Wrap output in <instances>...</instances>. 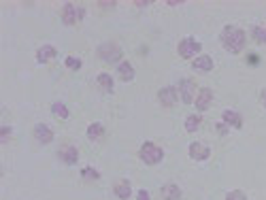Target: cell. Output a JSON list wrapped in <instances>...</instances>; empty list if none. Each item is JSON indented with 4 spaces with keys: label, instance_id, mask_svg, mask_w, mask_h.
<instances>
[{
    "label": "cell",
    "instance_id": "6da1fadb",
    "mask_svg": "<svg viewBox=\"0 0 266 200\" xmlns=\"http://www.w3.org/2000/svg\"><path fill=\"white\" fill-rule=\"evenodd\" d=\"M219 43L228 54L239 56L245 51V45H247V34H245V30L239 26H232V24L224 26L221 34H219Z\"/></svg>",
    "mask_w": 266,
    "mask_h": 200
},
{
    "label": "cell",
    "instance_id": "7a4b0ae2",
    "mask_svg": "<svg viewBox=\"0 0 266 200\" xmlns=\"http://www.w3.org/2000/svg\"><path fill=\"white\" fill-rule=\"evenodd\" d=\"M96 56H98V60L105 62V64H115V66H119L121 62H124V49H121V47L115 43V41H107V43L98 45Z\"/></svg>",
    "mask_w": 266,
    "mask_h": 200
},
{
    "label": "cell",
    "instance_id": "3957f363",
    "mask_svg": "<svg viewBox=\"0 0 266 200\" xmlns=\"http://www.w3.org/2000/svg\"><path fill=\"white\" fill-rule=\"evenodd\" d=\"M139 157L147 166H158L162 160H164V149H162L160 145H156L153 141H145L139 149Z\"/></svg>",
    "mask_w": 266,
    "mask_h": 200
},
{
    "label": "cell",
    "instance_id": "277c9868",
    "mask_svg": "<svg viewBox=\"0 0 266 200\" xmlns=\"http://www.w3.org/2000/svg\"><path fill=\"white\" fill-rule=\"evenodd\" d=\"M85 7L81 5H75V3H66L62 7V11H60V17H62V24L64 26H77L81 19L85 17Z\"/></svg>",
    "mask_w": 266,
    "mask_h": 200
},
{
    "label": "cell",
    "instance_id": "5b68a950",
    "mask_svg": "<svg viewBox=\"0 0 266 200\" xmlns=\"http://www.w3.org/2000/svg\"><path fill=\"white\" fill-rule=\"evenodd\" d=\"M200 51H202L200 41L192 38V36L181 38V41H179V45H177V54H179L183 60H194V58H198V56H200Z\"/></svg>",
    "mask_w": 266,
    "mask_h": 200
},
{
    "label": "cell",
    "instance_id": "8992f818",
    "mask_svg": "<svg viewBox=\"0 0 266 200\" xmlns=\"http://www.w3.org/2000/svg\"><path fill=\"white\" fill-rule=\"evenodd\" d=\"M179 100L181 102H186V104H194V100H196V94H198V86H196V81L186 77V79H181L179 81Z\"/></svg>",
    "mask_w": 266,
    "mask_h": 200
},
{
    "label": "cell",
    "instance_id": "52a82bcc",
    "mask_svg": "<svg viewBox=\"0 0 266 200\" xmlns=\"http://www.w3.org/2000/svg\"><path fill=\"white\" fill-rule=\"evenodd\" d=\"M158 102H160L164 109H172V107H175V104L179 102V90L172 88V86H166V88L158 90Z\"/></svg>",
    "mask_w": 266,
    "mask_h": 200
},
{
    "label": "cell",
    "instance_id": "ba28073f",
    "mask_svg": "<svg viewBox=\"0 0 266 200\" xmlns=\"http://www.w3.org/2000/svg\"><path fill=\"white\" fill-rule=\"evenodd\" d=\"M213 104V90L211 88H200L196 94V100H194V107H196L198 113L209 111Z\"/></svg>",
    "mask_w": 266,
    "mask_h": 200
},
{
    "label": "cell",
    "instance_id": "9c48e42d",
    "mask_svg": "<svg viewBox=\"0 0 266 200\" xmlns=\"http://www.w3.org/2000/svg\"><path fill=\"white\" fill-rule=\"evenodd\" d=\"M188 153H190L192 160H196V162H204V160H209L211 149H209V147L204 145V143L194 141V143H190V147H188Z\"/></svg>",
    "mask_w": 266,
    "mask_h": 200
},
{
    "label": "cell",
    "instance_id": "30bf717a",
    "mask_svg": "<svg viewBox=\"0 0 266 200\" xmlns=\"http://www.w3.org/2000/svg\"><path fill=\"white\" fill-rule=\"evenodd\" d=\"M58 160L62 162V164H66V166H73L79 160V149H77V147H73V145L60 147V149H58Z\"/></svg>",
    "mask_w": 266,
    "mask_h": 200
},
{
    "label": "cell",
    "instance_id": "8fae6325",
    "mask_svg": "<svg viewBox=\"0 0 266 200\" xmlns=\"http://www.w3.org/2000/svg\"><path fill=\"white\" fill-rule=\"evenodd\" d=\"M32 136H34V141H36V143H40V145H49L51 141H54V130H51L47 124H36L34 128H32Z\"/></svg>",
    "mask_w": 266,
    "mask_h": 200
},
{
    "label": "cell",
    "instance_id": "7c38bea8",
    "mask_svg": "<svg viewBox=\"0 0 266 200\" xmlns=\"http://www.w3.org/2000/svg\"><path fill=\"white\" fill-rule=\"evenodd\" d=\"M221 122L226 124V126H230V128H237V130H241V128H243V115H241L239 111L226 109V111L221 113Z\"/></svg>",
    "mask_w": 266,
    "mask_h": 200
},
{
    "label": "cell",
    "instance_id": "4fadbf2b",
    "mask_svg": "<svg viewBox=\"0 0 266 200\" xmlns=\"http://www.w3.org/2000/svg\"><path fill=\"white\" fill-rule=\"evenodd\" d=\"M192 68L196 72H211L213 70V58L207 54H200L198 58L192 60Z\"/></svg>",
    "mask_w": 266,
    "mask_h": 200
},
{
    "label": "cell",
    "instance_id": "5bb4252c",
    "mask_svg": "<svg viewBox=\"0 0 266 200\" xmlns=\"http://www.w3.org/2000/svg\"><path fill=\"white\" fill-rule=\"evenodd\" d=\"M113 194L119 198V200H128L132 196V185L128 179H119V181L113 183Z\"/></svg>",
    "mask_w": 266,
    "mask_h": 200
},
{
    "label": "cell",
    "instance_id": "9a60e30c",
    "mask_svg": "<svg viewBox=\"0 0 266 200\" xmlns=\"http://www.w3.org/2000/svg\"><path fill=\"white\" fill-rule=\"evenodd\" d=\"M56 56H58V49L54 45H43V47H38V51H36V62H38V64H49Z\"/></svg>",
    "mask_w": 266,
    "mask_h": 200
},
{
    "label": "cell",
    "instance_id": "2e32d148",
    "mask_svg": "<svg viewBox=\"0 0 266 200\" xmlns=\"http://www.w3.org/2000/svg\"><path fill=\"white\" fill-rule=\"evenodd\" d=\"M135 75H137V70H135V66H132L128 60H124V62H121V64L117 66V77H119V81L130 83L132 79H135Z\"/></svg>",
    "mask_w": 266,
    "mask_h": 200
},
{
    "label": "cell",
    "instance_id": "e0dca14e",
    "mask_svg": "<svg viewBox=\"0 0 266 200\" xmlns=\"http://www.w3.org/2000/svg\"><path fill=\"white\" fill-rule=\"evenodd\" d=\"M162 200H181V187L177 183H166L160 189Z\"/></svg>",
    "mask_w": 266,
    "mask_h": 200
},
{
    "label": "cell",
    "instance_id": "ac0fdd59",
    "mask_svg": "<svg viewBox=\"0 0 266 200\" xmlns=\"http://www.w3.org/2000/svg\"><path fill=\"white\" fill-rule=\"evenodd\" d=\"M105 134H107V128L100 122H94V124L87 126V139L90 141H102L105 139Z\"/></svg>",
    "mask_w": 266,
    "mask_h": 200
},
{
    "label": "cell",
    "instance_id": "d6986e66",
    "mask_svg": "<svg viewBox=\"0 0 266 200\" xmlns=\"http://www.w3.org/2000/svg\"><path fill=\"white\" fill-rule=\"evenodd\" d=\"M96 83H98L100 92H107V94H111V92L115 90V81H113V77H111L109 72H100V75L96 77Z\"/></svg>",
    "mask_w": 266,
    "mask_h": 200
},
{
    "label": "cell",
    "instance_id": "ffe728a7",
    "mask_svg": "<svg viewBox=\"0 0 266 200\" xmlns=\"http://www.w3.org/2000/svg\"><path fill=\"white\" fill-rule=\"evenodd\" d=\"M251 38L255 45H266V28L264 26H253L251 28Z\"/></svg>",
    "mask_w": 266,
    "mask_h": 200
},
{
    "label": "cell",
    "instance_id": "44dd1931",
    "mask_svg": "<svg viewBox=\"0 0 266 200\" xmlns=\"http://www.w3.org/2000/svg\"><path fill=\"white\" fill-rule=\"evenodd\" d=\"M96 9L100 11V15H109L117 9V3L115 0H100V3H96Z\"/></svg>",
    "mask_w": 266,
    "mask_h": 200
},
{
    "label": "cell",
    "instance_id": "7402d4cb",
    "mask_svg": "<svg viewBox=\"0 0 266 200\" xmlns=\"http://www.w3.org/2000/svg\"><path fill=\"white\" fill-rule=\"evenodd\" d=\"M200 124H202V117L198 113H194V115H188L186 117V130L188 132H196L200 128Z\"/></svg>",
    "mask_w": 266,
    "mask_h": 200
},
{
    "label": "cell",
    "instance_id": "603a6c76",
    "mask_svg": "<svg viewBox=\"0 0 266 200\" xmlns=\"http://www.w3.org/2000/svg\"><path fill=\"white\" fill-rule=\"evenodd\" d=\"M81 177H83L87 183H96L100 179V173L96 171L94 166H85V168H81Z\"/></svg>",
    "mask_w": 266,
    "mask_h": 200
},
{
    "label": "cell",
    "instance_id": "cb8c5ba5",
    "mask_svg": "<svg viewBox=\"0 0 266 200\" xmlns=\"http://www.w3.org/2000/svg\"><path fill=\"white\" fill-rule=\"evenodd\" d=\"M51 113H54L56 117H60V119H66L70 115V111H68V107L64 102H54V104H51Z\"/></svg>",
    "mask_w": 266,
    "mask_h": 200
},
{
    "label": "cell",
    "instance_id": "d4e9b609",
    "mask_svg": "<svg viewBox=\"0 0 266 200\" xmlns=\"http://www.w3.org/2000/svg\"><path fill=\"white\" fill-rule=\"evenodd\" d=\"M81 64H83V62H81V58H77V56H68V58L64 60V66H66L68 70H79Z\"/></svg>",
    "mask_w": 266,
    "mask_h": 200
},
{
    "label": "cell",
    "instance_id": "484cf974",
    "mask_svg": "<svg viewBox=\"0 0 266 200\" xmlns=\"http://www.w3.org/2000/svg\"><path fill=\"white\" fill-rule=\"evenodd\" d=\"M226 200H247V194L243 189H232V192L226 194Z\"/></svg>",
    "mask_w": 266,
    "mask_h": 200
},
{
    "label": "cell",
    "instance_id": "4316f807",
    "mask_svg": "<svg viewBox=\"0 0 266 200\" xmlns=\"http://www.w3.org/2000/svg\"><path fill=\"white\" fill-rule=\"evenodd\" d=\"M9 136H11V126H0V139H3V141H7L9 139Z\"/></svg>",
    "mask_w": 266,
    "mask_h": 200
},
{
    "label": "cell",
    "instance_id": "83f0119b",
    "mask_svg": "<svg viewBox=\"0 0 266 200\" xmlns=\"http://www.w3.org/2000/svg\"><path fill=\"white\" fill-rule=\"evenodd\" d=\"M228 128H230V126H226L224 122H217V124H215V130H217L221 136H224V134H228Z\"/></svg>",
    "mask_w": 266,
    "mask_h": 200
},
{
    "label": "cell",
    "instance_id": "f1b7e54d",
    "mask_svg": "<svg viewBox=\"0 0 266 200\" xmlns=\"http://www.w3.org/2000/svg\"><path fill=\"white\" fill-rule=\"evenodd\" d=\"M151 3L149 0H135V3H132V7H137V9H145V7H149Z\"/></svg>",
    "mask_w": 266,
    "mask_h": 200
},
{
    "label": "cell",
    "instance_id": "f546056e",
    "mask_svg": "<svg viewBox=\"0 0 266 200\" xmlns=\"http://www.w3.org/2000/svg\"><path fill=\"white\" fill-rule=\"evenodd\" d=\"M137 200H151V198H149V192H147V189H139Z\"/></svg>",
    "mask_w": 266,
    "mask_h": 200
},
{
    "label": "cell",
    "instance_id": "4dcf8cb0",
    "mask_svg": "<svg viewBox=\"0 0 266 200\" xmlns=\"http://www.w3.org/2000/svg\"><path fill=\"white\" fill-rule=\"evenodd\" d=\"M260 102H262V107L266 109V88H264V90L260 92Z\"/></svg>",
    "mask_w": 266,
    "mask_h": 200
},
{
    "label": "cell",
    "instance_id": "1f68e13d",
    "mask_svg": "<svg viewBox=\"0 0 266 200\" xmlns=\"http://www.w3.org/2000/svg\"><path fill=\"white\" fill-rule=\"evenodd\" d=\"M166 5H168V7H179V5H181V0H168Z\"/></svg>",
    "mask_w": 266,
    "mask_h": 200
}]
</instances>
